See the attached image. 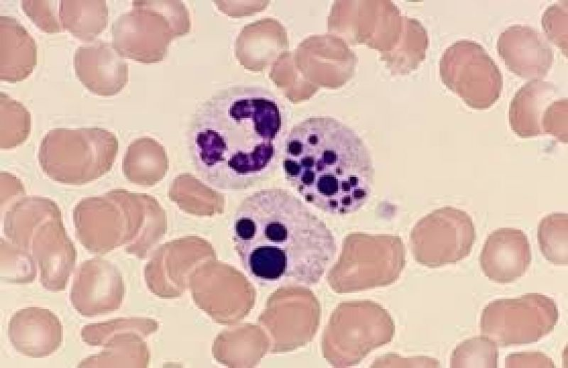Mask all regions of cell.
<instances>
[{
    "label": "cell",
    "instance_id": "3957f363",
    "mask_svg": "<svg viewBox=\"0 0 568 368\" xmlns=\"http://www.w3.org/2000/svg\"><path fill=\"white\" fill-rule=\"evenodd\" d=\"M282 166L305 202L325 213L356 212L371 193L374 169L366 145L332 117H310L295 125L285 139Z\"/></svg>",
    "mask_w": 568,
    "mask_h": 368
},
{
    "label": "cell",
    "instance_id": "5b68a950",
    "mask_svg": "<svg viewBox=\"0 0 568 368\" xmlns=\"http://www.w3.org/2000/svg\"><path fill=\"white\" fill-rule=\"evenodd\" d=\"M559 318L551 298L528 293L514 298L489 303L479 323L481 335L504 347L537 342L552 331Z\"/></svg>",
    "mask_w": 568,
    "mask_h": 368
},
{
    "label": "cell",
    "instance_id": "9c48e42d",
    "mask_svg": "<svg viewBox=\"0 0 568 368\" xmlns=\"http://www.w3.org/2000/svg\"><path fill=\"white\" fill-rule=\"evenodd\" d=\"M131 11L111 26L113 44L123 57L144 63L162 59L165 47L164 21L156 1H133Z\"/></svg>",
    "mask_w": 568,
    "mask_h": 368
},
{
    "label": "cell",
    "instance_id": "ac0fdd59",
    "mask_svg": "<svg viewBox=\"0 0 568 368\" xmlns=\"http://www.w3.org/2000/svg\"><path fill=\"white\" fill-rule=\"evenodd\" d=\"M54 217H62V213L53 200L24 195L8 207L4 218V233L10 242L29 251L36 229Z\"/></svg>",
    "mask_w": 568,
    "mask_h": 368
},
{
    "label": "cell",
    "instance_id": "ba28073f",
    "mask_svg": "<svg viewBox=\"0 0 568 368\" xmlns=\"http://www.w3.org/2000/svg\"><path fill=\"white\" fill-rule=\"evenodd\" d=\"M77 239L90 253L104 254L132 242L126 190L80 200L73 210Z\"/></svg>",
    "mask_w": 568,
    "mask_h": 368
},
{
    "label": "cell",
    "instance_id": "ffe728a7",
    "mask_svg": "<svg viewBox=\"0 0 568 368\" xmlns=\"http://www.w3.org/2000/svg\"><path fill=\"white\" fill-rule=\"evenodd\" d=\"M28 110L8 94L0 93V148L10 149L22 144L31 133Z\"/></svg>",
    "mask_w": 568,
    "mask_h": 368
},
{
    "label": "cell",
    "instance_id": "7a4b0ae2",
    "mask_svg": "<svg viewBox=\"0 0 568 368\" xmlns=\"http://www.w3.org/2000/svg\"><path fill=\"white\" fill-rule=\"evenodd\" d=\"M231 239L244 269L268 283H317L337 254L326 224L288 190L269 188L245 197L231 221Z\"/></svg>",
    "mask_w": 568,
    "mask_h": 368
},
{
    "label": "cell",
    "instance_id": "7402d4cb",
    "mask_svg": "<svg viewBox=\"0 0 568 368\" xmlns=\"http://www.w3.org/2000/svg\"><path fill=\"white\" fill-rule=\"evenodd\" d=\"M136 337L133 330H124L111 335L102 346L99 354L84 359L80 367H133Z\"/></svg>",
    "mask_w": 568,
    "mask_h": 368
},
{
    "label": "cell",
    "instance_id": "cb8c5ba5",
    "mask_svg": "<svg viewBox=\"0 0 568 368\" xmlns=\"http://www.w3.org/2000/svg\"><path fill=\"white\" fill-rule=\"evenodd\" d=\"M498 350L491 338L480 335L466 340L453 350L451 367H497Z\"/></svg>",
    "mask_w": 568,
    "mask_h": 368
},
{
    "label": "cell",
    "instance_id": "83f0119b",
    "mask_svg": "<svg viewBox=\"0 0 568 368\" xmlns=\"http://www.w3.org/2000/svg\"><path fill=\"white\" fill-rule=\"evenodd\" d=\"M567 99L554 100L547 108L542 121L543 134L555 136L560 141L567 142Z\"/></svg>",
    "mask_w": 568,
    "mask_h": 368
},
{
    "label": "cell",
    "instance_id": "5bb4252c",
    "mask_svg": "<svg viewBox=\"0 0 568 368\" xmlns=\"http://www.w3.org/2000/svg\"><path fill=\"white\" fill-rule=\"evenodd\" d=\"M531 260L527 235L515 228H500L491 233L479 256L486 276L501 283L513 282L523 276Z\"/></svg>",
    "mask_w": 568,
    "mask_h": 368
},
{
    "label": "cell",
    "instance_id": "603a6c76",
    "mask_svg": "<svg viewBox=\"0 0 568 368\" xmlns=\"http://www.w3.org/2000/svg\"><path fill=\"white\" fill-rule=\"evenodd\" d=\"M36 262L32 254L1 238V278L6 282L27 283L32 282L37 273Z\"/></svg>",
    "mask_w": 568,
    "mask_h": 368
},
{
    "label": "cell",
    "instance_id": "f1b7e54d",
    "mask_svg": "<svg viewBox=\"0 0 568 368\" xmlns=\"http://www.w3.org/2000/svg\"><path fill=\"white\" fill-rule=\"evenodd\" d=\"M506 367H555L552 359L540 352H524L508 355Z\"/></svg>",
    "mask_w": 568,
    "mask_h": 368
},
{
    "label": "cell",
    "instance_id": "d4e9b609",
    "mask_svg": "<svg viewBox=\"0 0 568 368\" xmlns=\"http://www.w3.org/2000/svg\"><path fill=\"white\" fill-rule=\"evenodd\" d=\"M152 141L141 138L133 141L125 153L122 171L127 180L133 183H143L147 180L149 166L152 164L155 146Z\"/></svg>",
    "mask_w": 568,
    "mask_h": 368
},
{
    "label": "cell",
    "instance_id": "484cf974",
    "mask_svg": "<svg viewBox=\"0 0 568 368\" xmlns=\"http://www.w3.org/2000/svg\"><path fill=\"white\" fill-rule=\"evenodd\" d=\"M568 1H561L550 6L542 16V27L547 37L567 56Z\"/></svg>",
    "mask_w": 568,
    "mask_h": 368
},
{
    "label": "cell",
    "instance_id": "6da1fadb",
    "mask_svg": "<svg viewBox=\"0 0 568 368\" xmlns=\"http://www.w3.org/2000/svg\"><path fill=\"white\" fill-rule=\"evenodd\" d=\"M283 111L267 90L235 85L195 110L187 131L199 178L214 189L239 191L268 178L278 161Z\"/></svg>",
    "mask_w": 568,
    "mask_h": 368
},
{
    "label": "cell",
    "instance_id": "4fadbf2b",
    "mask_svg": "<svg viewBox=\"0 0 568 368\" xmlns=\"http://www.w3.org/2000/svg\"><path fill=\"white\" fill-rule=\"evenodd\" d=\"M75 73L92 92L112 96L126 85L129 70L126 61L110 42L98 40L83 45L75 53Z\"/></svg>",
    "mask_w": 568,
    "mask_h": 368
},
{
    "label": "cell",
    "instance_id": "52a82bcc",
    "mask_svg": "<svg viewBox=\"0 0 568 368\" xmlns=\"http://www.w3.org/2000/svg\"><path fill=\"white\" fill-rule=\"evenodd\" d=\"M476 238L471 217L464 210L447 206L432 211L416 224L412 243L417 261L439 267L466 258Z\"/></svg>",
    "mask_w": 568,
    "mask_h": 368
},
{
    "label": "cell",
    "instance_id": "8992f818",
    "mask_svg": "<svg viewBox=\"0 0 568 368\" xmlns=\"http://www.w3.org/2000/svg\"><path fill=\"white\" fill-rule=\"evenodd\" d=\"M439 75L449 90L476 109L491 107L503 88L500 69L483 46L473 40H457L445 49Z\"/></svg>",
    "mask_w": 568,
    "mask_h": 368
},
{
    "label": "cell",
    "instance_id": "277c9868",
    "mask_svg": "<svg viewBox=\"0 0 568 368\" xmlns=\"http://www.w3.org/2000/svg\"><path fill=\"white\" fill-rule=\"evenodd\" d=\"M119 141L100 127L57 128L43 137L38 153L41 169L51 180L70 185L92 182L114 163Z\"/></svg>",
    "mask_w": 568,
    "mask_h": 368
},
{
    "label": "cell",
    "instance_id": "44dd1931",
    "mask_svg": "<svg viewBox=\"0 0 568 368\" xmlns=\"http://www.w3.org/2000/svg\"><path fill=\"white\" fill-rule=\"evenodd\" d=\"M537 241L545 259L555 265L568 264V215L552 213L543 217L537 227Z\"/></svg>",
    "mask_w": 568,
    "mask_h": 368
},
{
    "label": "cell",
    "instance_id": "e0dca14e",
    "mask_svg": "<svg viewBox=\"0 0 568 368\" xmlns=\"http://www.w3.org/2000/svg\"><path fill=\"white\" fill-rule=\"evenodd\" d=\"M556 95V87L541 79L532 80L523 85L509 107L508 119L512 130L522 138L543 134L542 118Z\"/></svg>",
    "mask_w": 568,
    "mask_h": 368
},
{
    "label": "cell",
    "instance_id": "7c38bea8",
    "mask_svg": "<svg viewBox=\"0 0 568 368\" xmlns=\"http://www.w3.org/2000/svg\"><path fill=\"white\" fill-rule=\"evenodd\" d=\"M497 51L506 67L524 79H541L550 70L554 54L544 36L536 29L513 25L497 40Z\"/></svg>",
    "mask_w": 568,
    "mask_h": 368
},
{
    "label": "cell",
    "instance_id": "2e32d148",
    "mask_svg": "<svg viewBox=\"0 0 568 368\" xmlns=\"http://www.w3.org/2000/svg\"><path fill=\"white\" fill-rule=\"evenodd\" d=\"M37 63V46L28 31L11 16H0V79L9 82L27 78Z\"/></svg>",
    "mask_w": 568,
    "mask_h": 368
},
{
    "label": "cell",
    "instance_id": "8fae6325",
    "mask_svg": "<svg viewBox=\"0 0 568 368\" xmlns=\"http://www.w3.org/2000/svg\"><path fill=\"white\" fill-rule=\"evenodd\" d=\"M29 251L40 269V281L50 291L65 290L77 259V251L62 217L45 221L35 232Z\"/></svg>",
    "mask_w": 568,
    "mask_h": 368
},
{
    "label": "cell",
    "instance_id": "30bf717a",
    "mask_svg": "<svg viewBox=\"0 0 568 368\" xmlns=\"http://www.w3.org/2000/svg\"><path fill=\"white\" fill-rule=\"evenodd\" d=\"M125 296V283L119 268L111 261L94 258L77 268L70 293L75 309L85 317L117 310Z\"/></svg>",
    "mask_w": 568,
    "mask_h": 368
},
{
    "label": "cell",
    "instance_id": "d6986e66",
    "mask_svg": "<svg viewBox=\"0 0 568 368\" xmlns=\"http://www.w3.org/2000/svg\"><path fill=\"white\" fill-rule=\"evenodd\" d=\"M59 20L62 31L75 37L92 40L106 26L108 8L105 1H60Z\"/></svg>",
    "mask_w": 568,
    "mask_h": 368
},
{
    "label": "cell",
    "instance_id": "4316f807",
    "mask_svg": "<svg viewBox=\"0 0 568 368\" xmlns=\"http://www.w3.org/2000/svg\"><path fill=\"white\" fill-rule=\"evenodd\" d=\"M60 2L56 1H21L25 13L40 30L46 33L62 31L59 20Z\"/></svg>",
    "mask_w": 568,
    "mask_h": 368
},
{
    "label": "cell",
    "instance_id": "f546056e",
    "mask_svg": "<svg viewBox=\"0 0 568 368\" xmlns=\"http://www.w3.org/2000/svg\"><path fill=\"white\" fill-rule=\"evenodd\" d=\"M1 190L0 201L1 207L13 203L15 199L20 198L25 195L24 186L16 176L9 173L1 172L0 175Z\"/></svg>",
    "mask_w": 568,
    "mask_h": 368
},
{
    "label": "cell",
    "instance_id": "9a60e30c",
    "mask_svg": "<svg viewBox=\"0 0 568 368\" xmlns=\"http://www.w3.org/2000/svg\"><path fill=\"white\" fill-rule=\"evenodd\" d=\"M62 325L48 308L27 307L16 311L8 324V337L20 354L42 358L54 353L62 341Z\"/></svg>",
    "mask_w": 568,
    "mask_h": 368
}]
</instances>
